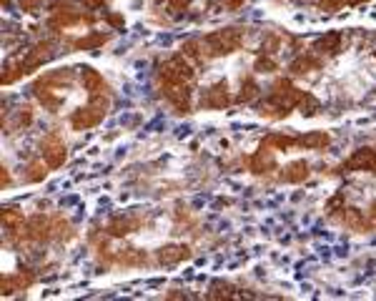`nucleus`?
Instances as JSON below:
<instances>
[{"label": "nucleus", "instance_id": "11", "mask_svg": "<svg viewBox=\"0 0 376 301\" xmlns=\"http://www.w3.org/2000/svg\"><path fill=\"white\" fill-rule=\"evenodd\" d=\"M228 103H231V93H228L226 81L213 83V86L206 91L203 98H201V105H206V108H211V110H223Z\"/></svg>", "mask_w": 376, "mask_h": 301}, {"label": "nucleus", "instance_id": "23", "mask_svg": "<svg viewBox=\"0 0 376 301\" xmlns=\"http://www.w3.org/2000/svg\"><path fill=\"white\" fill-rule=\"evenodd\" d=\"M261 96V88L253 78H244L241 83V93H239V103H251V101H256Z\"/></svg>", "mask_w": 376, "mask_h": 301}, {"label": "nucleus", "instance_id": "27", "mask_svg": "<svg viewBox=\"0 0 376 301\" xmlns=\"http://www.w3.org/2000/svg\"><path fill=\"white\" fill-rule=\"evenodd\" d=\"M48 163L46 161H30L28 163V174H25V179L33 181V184H38V181H43L48 176Z\"/></svg>", "mask_w": 376, "mask_h": 301}, {"label": "nucleus", "instance_id": "3", "mask_svg": "<svg viewBox=\"0 0 376 301\" xmlns=\"http://www.w3.org/2000/svg\"><path fill=\"white\" fill-rule=\"evenodd\" d=\"M194 73H196L194 65L188 63V58L183 53H178V56H173V58L163 60V63L158 65L161 83H188L194 78Z\"/></svg>", "mask_w": 376, "mask_h": 301}, {"label": "nucleus", "instance_id": "2", "mask_svg": "<svg viewBox=\"0 0 376 301\" xmlns=\"http://www.w3.org/2000/svg\"><path fill=\"white\" fill-rule=\"evenodd\" d=\"M108 105L111 96H91V103L73 110V116H70L73 131H88V128L98 126L106 118V113H108Z\"/></svg>", "mask_w": 376, "mask_h": 301}, {"label": "nucleus", "instance_id": "29", "mask_svg": "<svg viewBox=\"0 0 376 301\" xmlns=\"http://www.w3.org/2000/svg\"><path fill=\"white\" fill-rule=\"evenodd\" d=\"M53 238H58V241H63V238H70L68 221L61 219V216H56V219H53Z\"/></svg>", "mask_w": 376, "mask_h": 301}, {"label": "nucleus", "instance_id": "26", "mask_svg": "<svg viewBox=\"0 0 376 301\" xmlns=\"http://www.w3.org/2000/svg\"><path fill=\"white\" fill-rule=\"evenodd\" d=\"M231 296H236V289L226 281H213L208 289V299H231Z\"/></svg>", "mask_w": 376, "mask_h": 301}, {"label": "nucleus", "instance_id": "18", "mask_svg": "<svg viewBox=\"0 0 376 301\" xmlns=\"http://www.w3.org/2000/svg\"><path fill=\"white\" fill-rule=\"evenodd\" d=\"M120 267H146L149 264V256L143 254L141 249H123L118 256H115Z\"/></svg>", "mask_w": 376, "mask_h": 301}, {"label": "nucleus", "instance_id": "15", "mask_svg": "<svg viewBox=\"0 0 376 301\" xmlns=\"http://www.w3.org/2000/svg\"><path fill=\"white\" fill-rule=\"evenodd\" d=\"M33 281H35V276L30 271H18L0 281V291H3V296H13L15 291H25Z\"/></svg>", "mask_w": 376, "mask_h": 301}, {"label": "nucleus", "instance_id": "17", "mask_svg": "<svg viewBox=\"0 0 376 301\" xmlns=\"http://www.w3.org/2000/svg\"><path fill=\"white\" fill-rule=\"evenodd\" d=\"M299 143L306 150H324V148H329L331 136L326 134V131H308V134L299 136Z\"/></svg>", "mask_w": 376, "mask_h": 301}, {"label": "nucleus", "instance_id": "35", "mask_svg": "<svg viewBox=\"0 0 376 301\" xmlns=\"http://www.w3.org/2000/svg\"><path fill=\"white\" fill-rule=\"evenodd\" d=\"M103 6V0H83V8L86 11H93V8H101Z\"/></svg>", "mask_w": 376, "mask_h": 301}, {"label": "nucleus", "instance_id": "13", "mask_svg": "<svg viewBox=\"0 0 376 301\" xmlns=\"http://www.w3.org/2000/svg\"><path fill=\"white\" fill-rule=\"evenodd\" d=\"M311 174L306 161H291L284 168H279V181L281 184H303Z\"/></svg>", "mask_w": 376, "mask_h": 301}, {"label": "nucleus", "instance_id": "25", "mask_svg": "<svg viewBox=\"0 0 376 301\" xmlns=\"http://www.w3.org/2000/svg\"><path fill=\"white\" fill-rule=\"evenodd\" d=\"M30 123H33V110H30L28 105H23V108H18L15 113H13L11 128H15V131H23V128H28Z\"/></svg>", "mask_w": 376, "mask_h": 301}, {"label": "nucleus", "instance_id": "19", "mask_svg": "<svg viewBox=\"0 0 376 301\" xmlns=\"http://www.w3.org/2000/svg\"><path fill=\"white\" fill-rule=\"evenodd\" d=\"M181 53L186 56L188 60H196V63H203L206 60V46H203V41H199V38H191V41H186L181 46Z\"/></svg>", "mask_w": 376, "mask_h": 301}, {"label": "nucleus", "instance_id": "10", "mask_svg": "<svg viewBox=\"0 0 376 301\" xmlns=\"http://www.w3.org/2000/svg\"><path fill=\"white\" fill-rule=\"evenodd\" d=\"M276 150L271 148V146H266V143H261V148L251 156V161H249V168L253 171L256 176H263V174H271V171H276V156H274Z\"/></svg>", "mask_w": 376, "mask_h": 301}, {"label": "nucleus", "instance_id": "28", "mask_svg": "<svg viewBox=\"0 0 376 301\" xmlns=\"http://www.w3.org/2000/svg\"><path fill=\"white\" fill-rule=\"evenodd\" d=\"M253 68H256L258 73H276V70H279V63H276L274 56L261 53V56L256 58V63H253Z\"/></svg>", "mask_w": 376, "mask_h": 301}, {"label": "nucleus", "instance_id": "8", "mask_svg": "<svg viewBox=\"0 0 376 301\" xmlns=\"http://www.w3.org/2000/svg\"><path fill=\"white\" fill-rule=\"evenodd\" d=\"M40 153H43V161H46L51 168H61L63 163H65V158H68L65 146H63V141L58 139L56 134H51L43 143H40Z\"/></svg>", "mask_w": 376, "mask_h": 301}, {"label": "nucleus", "instance_id": "16", "mask_svg": "<svg viewBox=\"0 0 376 301\" xmlns=\"http://www.w3.org/2000/svg\"><path fill=\"white\" fill-rule=\"evenodd\" d=\"M138 226H141V219H138V216H115V219L108 221L106 231H108L111 236L120 238V236H128V233H133Z\"/></svg>", "mask_w": 376, "mask_h": 301}, {"label": "nucleus", "instance_id": "14", "mask_svg": "<svg viewBox=\"0 0 376 301\" xmlns=\"http://www.w3.org/2000/svg\"><path fill=\"white\" fill-rule=\"evenodd\" d=\"M80 83L88 91V96H111L108 83L103 81V75L93 68H80Z\"/></svg>", "mask_w": 376, "mask_h": 301}, {"label": "nucleus", "instance_id": "22", "mask_svg": "<svg viewBox=\"0 0 376 301\" xmlns=\"http://www.w3.org/2000/svg\"><path fill=\"white\" fill-rule=\"evenodd\" d=\"M23 226H25V221H23V214H20V211H15V209L3 211V229H6L8 233L20 231Z\"/></svg>", "mask_w": 376, "mask_h": 301}, {"label": "nucleus", "instance_id": "33", "mask_svg": "<svg viewBox=\"0 0 376 301\" xmlns=\"http://www.w3.org/2000/svg\"><path fill=\"white\" fill-rule=\"evenodd\" d=\"M106 20H108L113 28H123V15H118V13H106Z\"/></svg>", "mask_w": 376, "mask_h": 301}, {"label": "nucleus", "instance_id": "31", "mask_svg": "<svg viewBox=\"0 0 376 301\" xmlns=\"http://www.w3.org/2000/svg\"><path fill=\"white\" fill-rule=\"evenodd\" d=\"M191 3H194V0H168V6H171V11H176V13L188 11V8H191Z\"/></svg>", "mask_w": 376, "mask_h": 301}, {"label": "nucleus", "instance_id": "1", "mask_svg": "<svg viewBox=\"0 0 376 301\" xmlns=\"http://www.w3.org/2000/svg\"><path fill=\"white\" fill-rule=\"evenodd\" d=\"M241 43H244V30L241 28H221L203 38L208 58H218V56H228V53L239 51Z\"/></svg>", "mask_w": 376, "mask_h": 301}, {"label": "nucleus", "instance_id": "20", "mask_svg": "<svg viewBox=\"0 0 376 301\" xmlns=\"http://www.w3.org/2000/svg\"><path fill=\"white\" fill-rule=\"evenodd\" d=\"M263 143L271 146L274 150H291V148H296V146H301L296 136H286V134H268Z\"/></svg>", "mask_w": 376, "mask_h": 301}, {"label": "nucleus", "instance_id": "32", "mask_svg": "<svg viewBox=\"0 0 376 301\" xmlns=\"http://www.w3.org/2000/svg\"><path fill=\"white\" fill-rule=\"evenodd\" d=\"M40 6H43V0H20V8H23L25 13H35Z\"/></svg>", "mask_w": 376, "mask_h": 301}, {"label": "nucleus", "instance_id": "34", "mask_svg": "<svg viewBox=\"0 0 376 301\" xmlns=\"http://www.w3.org/2000/svg\"><path fill=\"white\" fill-rule=\"evenodd\" d=\"M0 186H3V188L11 186V174H8V168H3V166H0Z\"/></svg>", "mask_w": 376, "mask_h": 301}, {"label": "nucleus", "instance_id": "6", "mask_svg": "<svg viewBox=\"0 0 376 301\" xmlns=\"http://www.w3.org/2000/svg\"><path fill=\"white\" fill-rule=\"evenodd\" d=\"M161 91L178 113L191 110V88H188V83H161Z\"/></svg>", "mask_w": 376, "mask_h": 301}, {"label": "nucleus", "instance_id": "5", "mask_svg": "<svg viewBox=\"0 0 376 301\" xmlns=\"http://www.w3.org/2000/svg\"><path fill=\"white\" fill-rule=\"evenodd\" d=\"M91 20H93L91 15H83L80 11H75V8L70 6L68 0H58L56 6H53L51 28L53 30H63V28H70V25L91 23Z\"/></svg>", "mask_w": 376, "mask_h": 301}, {"label": "nucleus", "instance_id": "37", "mask_svg": "<svg viewBox=\"0 0 376 301\" xmlns=\"http://www.w3.org/2000/svg\"><path fill=\"white\" fill-rule=\"evenodd\" d=\"M3 6H6V8H8V6H11V0H3Z\"/></svg>", "mask_w": 376, "mask_h": 301}, {"label": "nucleus", "instance_id": "24", "mask_svg": "<svg viewBox=\"0 0 376 301\" xmlns=\"http://www.w3.org/2000/svg\"><path fill=\"white\" fill-rule=\"evenodd\" d=\"M108 41V35L103 33H91L88 38H78V41H73V48L75 51H91V48H98L103 46V43Z\"/></svg>", "mask_w": 376, "mask_h": 301}, {"label": "nucleus", "instance_id": "12", "mask_svg": "<svg viewBox=\"0 0 376 301\" xmlns=\"http://www.w3.org/2000/svg\"><path fill=\"white\" fill-rule=\"evenodd\" d=\"M191 256V249H188L186 243H165L156 251V261H158L161 267H173V264H181Z\"/></svg>", "mask_w": 376, "mask_h": 301}, {"label": "nucleus", "instance_id": "38", "mask_svg": "<svg viewBox=\"0 0 376 301\" xmlns=\"http://www.w3.org/2000/svg\"><path fill=\"white\" fill-rule=\"evenodd\" d=\"M156 3H161V0H156Z\"/></svg>", "mask_w": 376, "mask_h": 301}, {"label": "nucleus", "instance_id": "9", "mask_svg": "<svg viewBox=\"0 0 376 301\" xmlns=\"http://www.w3.org/2000/svg\"><path fill=\"white\" fill-rule=\"evenodd\" d=\"M53 56H56L53 43L43 41V43H35V46L25 53V58H20V60H23V65H25V73H33L35 68H40L43 63H48Z\"/></svg>", "mask_w": 376, "mask_h": 301}, {"label": "nucleus", "instance_id": "36", "mask_svg": "<svg viewBox=\"0 0 376 301\" xmlns=\"http://www.w3.org/2000/svg\"><path fill=\"white\" fill-rule=\"evenodd\" d=\"M244 3H246V0H226V8H228V11H236V8H241Z\"/></svg>", "mask_w": 376, "mask_h": 301}, {"label": "nucleus", "instance_id": "4", "mask_svg": "<svg viewBox=\"0 0 376 301\" xmlns=\"http://www.w3.org/2000/svg\"><path fill=\"white\" fill-rule=\"evenodd\" d=\"M341 174H376V148L364 146L356 148L346 161L341 163Z\"/></svg>", "mask_w": 376, "mask_h": 301}, {"label": "nucleus", "instance_id": "7", "mask_svg": "<svg viewBox=\"0 0 376 301\" xmlns=\"http://www.w3.org/2000/svg\"><path fill=\"white\" fill-rule=\"evenodd\" d=\"M23 231L28 241H38V243L48 241V238H53V219H48V216H43V214H35L25 221Z\"/></svg>", "mask_w": 376, "mask_h": 301}, {"label": "nucleus", "instance_id": "21", "mask_svg": "<svg viewBox=\"0 0 376 301\" xmlns=\"http://www.w3.org/2000/svg\"><path fill=\"white\" fill-rule=\"evenodd\" d=\"M20 75H25V65L23 60H15L11 58L6 65H3V86H11V83H15Z\"/></svg>", "mask_w": 376, "mask_h": 301}, {"label": "nucleus", "instance_id": "30", "mask_svg": "<svg viewBox=\"0 0 376 301\" xmlns=\"http://www.w3.org/2000/svg\"><path fill=\"white\" fill-rule=\"evenodd\" d=\"M349 6V0H316V8L324 13H339Z\"/></svg>", "mask_w": 376, "mask_h": 301}]
</instances>
